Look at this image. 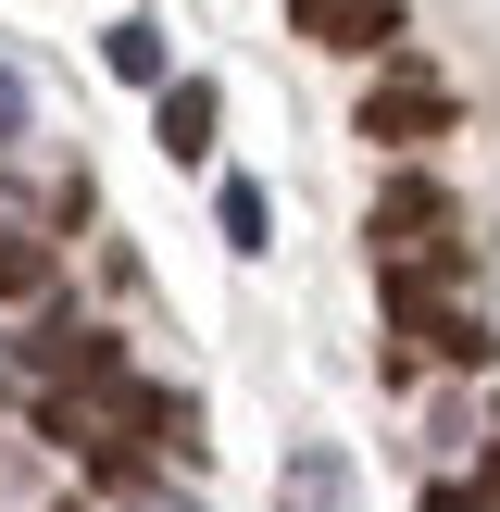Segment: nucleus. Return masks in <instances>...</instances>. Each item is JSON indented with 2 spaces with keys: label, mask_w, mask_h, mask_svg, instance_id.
<instances>
[{
  "label": "nucleus",
  "mask_w": 500,
  "mask_h": 512,
  "mask_svg": "<svg viewBox=\"0 0 500 512\" xmlns=\"http://www.w3.org/2000/svg\"><path fill=\"white\" fill-rule=\"evenodd\" d=\"M288 38H313V50H388L400 0H288Z\"/></svg>",
  "instance_id": "4"
},
{
  "label": "nucleus",
  "mask_w": 500,
  "mask_h": 512,
  "mask_svg": "<svg viewBox=\"0 0 500 512\" xmlns=\"http://www.w3.org/2000/svg\"><path fill=\"white\" fill-rule=\"evenodd\" d=\"M100 63H113L125 88H175V75H163V25H150V13H125L113 38H100Z\"/></svg>",
  "instance_id": "6"
},
{
  "label": "nucleus",
  "mask_w": 500,
  "mask_h": 512,
  "mask_svg": "<svg viewBox=\"0 0 500 512\" xmlns=\"http://www.w3.org/2000/svg\"><path fill=\"white\" fill-rule=\"evenodd\" d=\"M363 138H375V150H400V163H413V150H438V138H450V75L388 63V75L363 88Z\"/></svg>",
  "instance_id": "3"
},
{
  "label": "nucleus",
  "mask_w": 500,
  "mask_h": 512,
  "mask_svg": "<svg viewBox=\"0 0 500 512\" xmlns=\"http://www.w3.org/2000/svg\"><path fill=\"white\" fill-rule=\"evenodd\" d=\"M488 500H500V438H488Z\"/></svg>",
  "instance_id": "11"
},
{
  "label": "nucleus",
  "mask_w": 500,
  "mask_h": 512,
  "mask_svg": "<svg viewBox=\"0 0 500 512\" xmlns=\"http://www.w3.org/2000/svg\"><path fill=\"white\" fill-rule=\"evenodd\" d=\"M288 512H338V463H325V450L288 463Z\"/></svg>",
  "instance_id": "8"
},
{
  "label": "nucleus",
  "mask_w": 500,
  "mask_h": 512,
  "mask_svg": "<svg viewBox=\"0 0 500 512\" xmlns=\"http://www.w3.org/2000/svg\"><path fill=\"white\" fill-rule=\"evenodd\" d=\"M425 512H500L488 488H425Z\"/></svg>",
  "instance_id": "10"
},
{
  "label": "nucleus",
  "mask_w": 500,
  "mask_h": 512,
  "mask_svg": "<svg viewBox=\"0 0 500 512\" xmlns=\"http://www.w3.org/2000/svg\"><path fill=\"white\" fill-rule=\"evenodd\" d=\"M25 138V88H13V63H0V150Z\"/></svg>",
  "instance_id": "9"
},
{
  "label": "nucleus",
  "mask_w": 500,
  "mask_h": 512,
  "mask_svg": "<svg viewBox=\"0 0 500 512\" xmlns=\"http://www.w3.org/2000/svg\"><path fill=\"white\" fill-rule=\"evenodd\" d=\"M213 213H225V238H238V250H263V238H275V200L250 188V175H225V200H213Z\"/></svg>",
  "instance_id": "7"
},
{
  "label": "nucleus",
  "mask_w": 500,
  "mask_h": 512,
  "mask_svg": "<svg viewBox=\"0 0 500 512\" xmlns=\"http://www.w3.org/2000/svg\"><path fill=\"white\" fill-rule=\"evenodd\" d=\"M213 125H225V100L200 88V75H175V88H163V150H175V163H213Z\"/></svg>",
  "instance_id": "5"
},
{
  "label": "nucleus",
  "mask_w": 500,
  "mask_h": 512,
  "mask_svg": "<svg viewBox=\"0 0 500 512\" xmlns=\"http://www.w3.org/2000/svg\"><path fill=\"white\" fill-rule=\"evenodd\" d=\"M388 325H400V363H450V375H475L488 363V313L475 300H450V263H400L388 275Z\"/></svg>",
  "instance_id": "1"
},
{
  "label": "nucleus",
  "mask_w": 500,
  "mask_h": 512,
  "mask_svg": "<svg viewBox=\"0 0 500 512\" xmlns=\"http://www.w3.org/2000/svg\"><path fill=\"white\" fill-rule=\"evenodd\" d=\"M375 263H450V188H438V175H425V163H400L388 175V188H375Z\"/></svg>",
  "instance_id": "2"
}]
</instances>
